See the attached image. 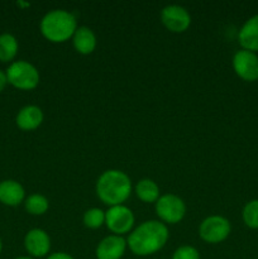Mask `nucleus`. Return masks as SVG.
Returning a JSON list of instances; mask_svg holds the SVG:
<instances>
[{"label": "nucleus", "instance_id": "10", "mask_svg": "<svg viewBox=\"0 0 258 259\" xmlns=\"http://www.w3.org/2000/svg\"><path fill=\"white\" fill-rule=\"evenodd\" d=\"M24 248L32 258H42L51 249V238L39 228L30 229L24 237Z\"/></svg>", "mask_w": 258, "mask_h": 259}, {"label": "nucleus", "instance_id": "23", "mask_svg": "<svg viewBox=\"0 0 258 259\" xmlns=\"http://www.w3.org/2000/svg\"><path fill=\"white\" fill-rule=\"evenodd\" d=\"M8 85V77L7 73L4 72L3 70H0V93L5 89V86Z\"/></svg>", "mask_w": 258, "mask_h": 259}, {"label": "nucleus", "instance_id": "24", "mask_svg": "<svg viewBox=\"0 0 258 259\" xmlns=\"http://www.w3.org/2000/svg\"><path fill=\"white\" fill-rule=\"evenodd\" d=\"M17 4L19 5V7H24V8H28V7H29V5H30L29 3H22V2H18Z\"/></svg>", "mask_w": 258, "mask_h": 259}, {"label": "nucleus", "instance_id": "13", "mask_svg": "<svg viewBox=\"0 0 258 259\" xmlns=\"http://www.w3.org/2000/svg\"><path fill=\"white\" fill-rule=\"evenodd\" d=\"M25 200V190L14 180L0 182V202L7 206H18Z\"/></svg>", "mask_w": 258, "mask_h": 259}, {"label": "nucleus", "instance_id": "11", "mask_svg": "<svg viewBox=\"0 0 258 259\" xmlns=\"http://www.w3.org/2000/svg\"><path fill=\"white\" fill-rule=\"evenodd\" d=\"M126 240L120 235H108L98 244L95 250L98 259H120L125 253Z\"/></svg>", "mask_w": 258, "mask_h": 259}, {"label": "nucleus", "instance_id": "4", "mask_svg": "<svg viewBox=\"0 0 258 259\" xmlns=\"http://www.w3.org/2000/svg\"><path fill=\"white\" fill-rule=\"evenodd\" d=\"M8 83L19 90H33L39 83V72L37 67L28 61H14L5 71Z\"/></svg>", "mask_w": 258, "mask_h": 259}, {"label": "nucleus", "instance_id": "22", "mask_svg": "<svg viewBox=\"0 0 258 259\" xmlns=\"http://www.w3.org/2000/svg\"><path fill=\"white\" fill-rule=\"evenodd\" d=\"M47 259H75L72 255H70L68 253L65 252H56L52 253L51 255H48Z\"/></svg>", "mask_w": 258, "mask_h": 259}, {"label": "nucleus", "instance_id": "21", "mask_svg": "<svg viewBox=\"0 0 258 259\" xmlns=\"http://www.w3.org/2000/svg\"><path fill=\"white\" fill-rule=\"evenodd\" d=\"M172 259H200V253L192 245H181L175 250Z\"/></svg>", "mask_w": 258, "mask_h": 259}, {"label": "nucleus", "instance_id": "2", "mask_svg": "<svg viewBox=\"0 0 258 259\" xmlns=\"http://www.w3.org/2000/svg\"><path fill=\"white\" fill-rule=\"evenodd\" d=\"M96 195L108 206L123 205L132 194V181L128 175L119 169H108L96 181Z\"/></svg>", "mask_w": 258, "mask_h": 259}, {"label": "nucleus", "instance_id": "15", "mask_svg": "<svg viewBox=\"0 0 258 259\" xmlns=\"http://www.w3.org/2000/svg\"><path fill=\"white\" fill-rule=\"evenodd\" d=\"M96 43V35L94 33L93 29H90L89 27H77V29L75 30L72 35V45L73 48L77 51L80 55H90L95 51Z\"/></svg>", "mask_w": 258, "mask_h": 259}, {"label": "nucleus", "instance_id": "16", "mask_svg": "<svg viewBox=\"0 0 258 259\" xmlns=\"http://www.w3.org/2000/svg\"><path fill=\"white\" fill-rule=\"evenodd\" d=\"M134 191H136L137 197L143 202H147V204H151V202L156 204V201L161 196L158 185L151 179H143L137 182Z\"/></svg>", "mask_w": 258, "mask_h": 259}, {"label": "nucleus", "instance_id": "12", "mask_svg": "<svg viewBox=\"0 0 258 259\" xmlns=\"http://www.w3.org/2000/svg\"><path fill=\"white\" fill-rule=\"evenodd\" d=\"M238 42L242 50L258 52V14L245 20L238 32Z\"/></svg>", "mask_w": 258, "mask_h": 259}, {"label": "nucleus", "instance_id": "5", "mask_svg": "<svg viewBox=\"0 0 258 259\" xmlns=\"http://www.w3.org/2000/svg\"><path fill=\"white\" fill-rule=\"evenodd\" d=\"M232 232V225L222 215H210L205 218L199 227V235L204 242L218 244L227 239Z\"/></svg>", "mask_w": 258, "mask_h": 259}, {"label": "nucleus", "instance_id": "6", "mask_svg": "<svg viewBox=\"0 0 258 259\" xmlns=\"http://www.w3.org/2000/svg\"><path fill=\"white\" fill-rule=\"evenodd\" d=\"M156 214L166 224H177L186 215L184 200L174 194L161 195L156 201Z\"/></svg>", "mask_w": 258, "mask_h": 259}, {"label": "nucleus", "instance_id": "8", "mask_svg": "<svg viewBox=\"0 0 258 259\" xmlns=\"http://www.w3.org/2000/svg\"><path fill=\"white\" fill-rule=\"evenodd\" d=\"M233 70L238 77L247 82L258 80V56L247 50H239L234 53L232 60Z\"/></svg>", "mask_w": 258, "mask_h": 259}, {"label": "nucleus", "instance_id": "9", "mask_svg": "<svg viewBox=\"0 0 258 259\" xmlns=\"http://www.w3.org/2000/svg\"><path fill=\"white\" fill-rule=\"evenodd\" d=\"M161 22L174 33H182L191 24V15L181 5H167L161 10Z\"/></svg>", "mask_w": 258, "mask_h": 259}, {"label": "nucleus", "instance_id": "19", "mask_svg": "<svg viewBox=\"0 0 258 259\" xmlns=\"http://www.w3.org/2000/svg\"><path fill=\"white\" fill-rule=\"evenodd\" d=\"M82 222L89 229H99L105 224V211L99 207H91L83 212Z\"/></svg>", "mask_w": 258, "mask_h": 259}, {"label": "nucleus", "instance_id": "17", "mask_svg": "<svg viewBox=\"0 0 258 259\" xmlns=\"http://www.w3.org/2000/svg\"><path fill=\"white\" fill-rule=\"evenodd\" d=\"M17 38L10 33H3L0 34V62H10L15 58L18 53Z\"/></svg>", "mask_w": 258, "mask_h": 259}, {"label": "nucleus", "instance_id": "7", "mask_svg": "<svg viewBox=\"0 0 258 259\" xmlns=\"http://www.w3.org/2000/svg\"><path fill=\"white\" fill-rule=\"evenodd\" d=\"M133 211L125 205H116V206L109 207L105 211V225L114 235L128 234L132 232L134 227Z\"/></svg>", "mask_w": 258, "mask_h": 259}, {"label": "nucleus", "instance_id": "14", "mask_svg": "<svg viewBox=\"0 0 258 259\" xmlns=\"http://www.w3.org/2000/svg\"><path fill=\"white\" fill-rule=\"evenodd\" d=\"M43 111L37 105H27L20 109L15 118V123L22 131H34L43 123Z\"/></svg>", "mask_w": 258, "mask_h": 259}, {"label": "nucleus", "instance_id": "18", "mask_svg": "<svg viewBox=\"0 0 258 259\" xmlns=\"http://www.w3.org/2000/svg\"><path fill=\"white\" fill-rule=\"evenodd\" d=\"M24 207L29 214L43 215L50 207V202L45 195L33 194L24 200Z\"/></svg>", "mask_w": 258, "mask_h": 259}, {"label": "nucleus", "instance_id": "1", "mask_svg": "<svg viewBox=\"0 0 258 259\" xmlns=\"http://www.w3.org/2000/svg\"><path fill=\"white\" fill-rule=\"evenodd\" d=\"M168 238V228L164 223L159 220H147L129 233L126 244L133 254L146 257L161 250Z\"/></svg>", "mask_w": 258, "mask_h": 259}, {"label": "nucleus", "instance_id": "26", "mask_svg": "<svg viewBox=\"0 0 258 259\" xmlns=\"http://www.w3.org/2000/svg\"><path fill=\"white\" fill-rule=\"evenodd\" d=\"M3 250V242H2V238H0V253H2Z\"/></svg>", "mask_w": 258, "mask_h": 259}, {"label": "nucleus", "instance_id": "3", "mask_svg": "<svg viewBox=\"0 0 258 259\" xmlns=\"http://www.w3.org/2000/svg\"><path fill=\"white\" fill-rule=\"evenodd\" d=\"M40 33L53 43H63L72 38L77 22L72 13L65 9H53L45 14L39 24Z\"/></svg>", "mask_w": 258, "mask_h": 259}, {"label": "nucleus", "instance_id": "20", "mask_svg": "<svg viewBox=\"0 0 258 259\" xmlns=\"http://www.w3.org/2000/svg\"><path fill=\"white\" fill-rule=\"evenodd\" d=\"M242 219L249 229H258V199L250 200L244 205Z\"/></svg>", "mask_w": 258, "mask_h": 259}, {"label": "nucleus", "instance_id": "25", "mask_svg": "<svg viewBox=\"0 0 258 259\" xmlns=\"http://www.w3.org/2000/svg\"><path fill=\"white\" fill-rule=\"evenodd\" d=\"M15 259H34V258H32V257H18Z\"/></svg>", "mask_w": 258, "mask_h": 259}]
</instances>
